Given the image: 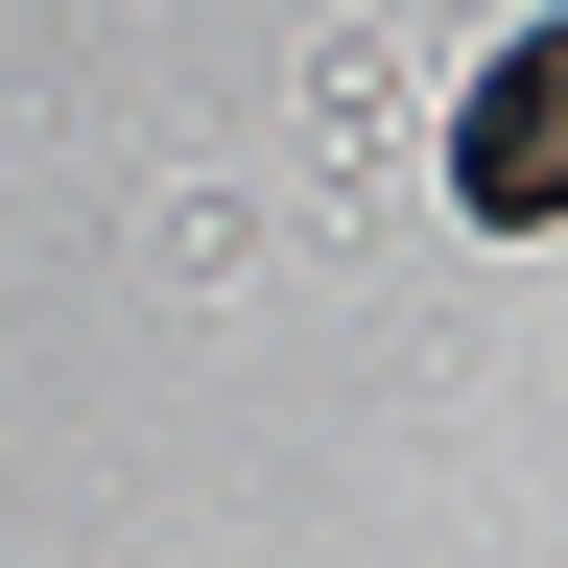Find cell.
Segmentation results:
<instances>
[{"label":"cell","instance_id":"obj_1","mask_svg":"<svg viewBox=\"0 0 568 568\" xmlns=\"http://www.w3.org/2000/svg\"><path fill=\"white\" fill-rule=\"evenodd\" d=\"M450 213H474V237H545V213H568V24H521V48L474 71V119H450Z\"/></svg>","mask_w":568,"mask_h":568}]
</instances>
